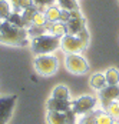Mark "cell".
<instances>
[{"label":"cell","instance_id":"9a60e30c","mask_svg":"<svg viewBox=\"0 0 119 124\" xmlns=\"http://www.w3.org/2000/svg\"><path fill=\"white\" fill-rule=\"evenodd\" d=\"M103 74H105L108 86H119V70L118 69L110 67V69H108Z\"/></svg>","mask_w":119,"mask_h":124},{"label":"cell","instance_id":"1f68e13d","mask_svg":"<svg viewBox=\"0 0 119 124\" xmlns=\"http://www.w3.org/2000/svg\"><path fill=\"white\" fill-rule=\"evenodd\" d=\"M1 24H3V20L0 19V30H1Z\"/></svg>","mask_w":119,"mask_h":124},{"label":"cell","instance_id":"d4e9b609","mask_svg":"<svg viewBox=\"0 0 119 124\" xmlns=\"http://www.w3.org/2000/svg\"><path fill=\"white\" fill-rule=\"evenodd\" d=\"M37 12V7H32V9H26L22 12V16H23V20L26 26L29 27V26L32 24V19H33V16H35V13Z\"/></svg>","mask_w":119,"mask_h":124},{"label":"cell","instance_id":"52a82bcc","mask_svg":"<svg viewBox=\"0 0 119 124\" xmlns=\"http://www.w3.org/2000/svg\"><path fill=\"white\" fill-rule=\"evenodd\" d=\"M17 97L16 96H6L0 97V124H7L13 114V108L16 106Z\"/></svg>","mask_w":119,"mask_h":124},{"label":"cell","instance_id":"f546056e","mask_svg":"<svg viewBox=\"0 0 119 124\" xmlns=\"http://www.w3.org/2000/svg\"><path fill=\"white\" fill-rule=\"evenodd\" d=\"M78 36L82 39V40H85L86 43H89V33H88V29H83V30H82Z\"/></svg>","mask_w":119,"mask_h":124},{"label":"cell","instance_id":"9c48e42d","mask_svg":"<svg viewBox=\"0 0 119 124\" xmlns=\"http://www.w3.org/2000/svg\"><path fill=\"white\" fill-rule=\"evenodd\" d=\"M99 100L103 108L113 101H119V86H106L99 91Z\"/></svg>","mask_w":119,"mask_h":124},{"label":"cell","instance_id":"4316f807","mask_svg":"<svg viewBox=\"0 0 119 124\" xmlns=\"http://www.w3.org/2000/svg\"><path fill=\"white\" fill-rule=\"evenodd\" d=\"M65 118H66V124H78V114L72 108L65 113Z\"/></svg>","mask_w":119,"mask_h":124},{"label":"cell","instance_id":"ba28073f","mask_svg":"<svg viewBox=\"0 0 119 124\" xmlns=\"http://www.w3.org/2000/svg\"><path fill=\"white\" fill-rule=\"evenodd\" d=\"M70 20L66 23V30H68V34H73V36H78L83 29H86V20L82 16L80 10H75L70 12Z\"/></svg>","mask_w":119,"mask_h":124},{"label":"cell","instance_id":"f1b7e54d","mask_svg":"<svg viewBox=\"0 0 119 124\" xmlns=\"http://www.w3.org/2000/svg\"><path fill=\"white\" fill-rule=\"evenodd\" d=\"M70 19L72 17H70V12H69V10H62V12H60V22H62V23L66 24Z\"/></svg>","mask_w":119,"mask_h":124},{"label":"cell","instance_id":"4fadbf2b","mask_svg":"<svg viewBox=\"0 0 119 124\" xmlns=\"http://www.w3.org/2000/svg\"><path fill=\"white\" fill-rule=\"evenodd\" d=\"M90 86L92 88H95L96 91H100L102 88H105L108 86L106 84V78H105V74L103 73H96L90 77Z\"/></svg>","mask_w":119,"mask_h":124},{"label":"cell","instance_id":"d6986e66","mask_svg":"<svg viewBox=\"0 0 119 124\" xmlns=\"http://www.w3.org/2000/svg\"><path fill=\"white\" fill-rule=\"evenodd\" d=\"M115 118H112L105 110H96L95 111V121L96 124H112Z\"/></svg>","mask_w":119,"mask_h":124},{"label":"cell","instance_id":"484cf974","mask_svg":"<svg viewBox=\"0 0 119 124\" xmlns=\"http://www.w3.org/2000/svg\"><path fill=\"white\" fill-rule=\"evenodd\" d=\"M78 124H96V121H95V110H93L92 113H88V114L82 116V117L78 120Z\"/></svg>","mask_w":119,"mask_h":124},{"label":"cell","instance_id":"cb8c5ba5","mask_svg":"<svg viewBox=\"0 0 119 124\" xmlns=\"http://www.w3.org/2000/svg\"><path fill=\"white\" fill-rule=\"evenodd\" d=\"M46 24H48V20H46L43 12L37 10L35 13V16H33V19H32V24L30 26H46Z\"/></svg>","mask_w":119,"mask_h":124},{"label":"cell","instance_id":"8992f818","mask_svg":"<svg viewBox=\"0 0 119 124\" xmlns=\"http://www.w3.org/2000/svg\"><path fill=\"white\" fill-rule=\"evenodd\" d=\"M96 104H98V99L93 96H80L79 99L72 101V110L76 113L78 116H85L88 113H92L95 110Z\"/></svg>","mask_w":119,"mask_h":124},{"label":"cell","instance_id":"d6a6232c","mask_svg":"<svg viewBox=\"0 0 119 124\" xmlns=\"http://www.w3.org/2000/svg\"><path fill=\"white\" fill-rule=\"evenodd\" d=\"M14 1H17V0H10V3H14Z\"/></svg>","mask_w":119,"mask_h":124},{"label":"cell","instance_id":"4dcf8cb0","mask_svg":"<svg viewBox=\"0 0 119 124\" xmlns=\"http://www.w3.org/2000/svg\"><path fill=\"white\" fill-rule=\"evenodd\" d=\"M112 124H119V120H113V123Z\"/></svg>","mask_w":119,"mask_h":124},{"label":"cell","instance_id":"e0dca14e","mask_svg":"<svg viewBox=\"0 0 119 124\" xmlns=\"http://www.w3.org/2000/svg\"><path fill=\"white\" fill-rule=\"evenodd\" d=\"M12 7H13V12L22 13L26 9H32V7H36V6L33 3V0H17V1L12 3Z\"/></svg>","mask_w":119,"mask_h":124},{"label":"cell","instance_id":"6da1fadb","mask_svg":"<svg viewBox=\"0 0 119 124\" xmlns=\"http://www.w3.org/2000/svg\"><path fill=\"white\" fill-rule=\"evenodd\" d=\"M0 43L9 44V46H19V47L29 46L30 39L27 34V29L13 26L7 20H3L1 30H0Z\"/></svg>","mask_w":119,"mask_h":124},{"label":"cell","instance_id":"3957f363","mask_svg":"<svg viewBox=\"0 0 119 124\" xmlns=\"http://www.w3.org/2000/svg\"><path fill=\"white\" fill-rule=\"evenodd\" d=\"M59 60L55 54H42L36 56L35 59V69L42 76H53L58 71Z\"/></svg>","mask_w":119,"mask_h":124},{"label":"cell","instance_id":"30bf717a","mask_svg":"<svg viewBox=\"0 0 119 124\" xmlns=\"http://www.w3.org/2000/svg\"><path fill=\"white\" fill-rule=\"evenodd\" d=\"M48 111H58V113H66L72 108V100H60L50 97L46 103Z\"/></svg>","mask_w":119,"mask_h":124},{"label":"cell","instance_id":"ffe728a7","mask_svg":"<svg viewBox=\"0 0 119 124\" xmlns=\"http://www.w3.org/2000/svg\"><path fill=\"white\" fill-rule=\"evenodd\" d=\"M48 33V27L46 26H29L27 27V34H29V39L37 37V36H42V34H46Z\"/></svg>","mask_w":119,"mask_h":124},{"label":"cell","instance_id":"603a6c76","mask_svg":"<svg viewBox=\"0 0 119 124\" xmlns=\"http://www.w3.org/2000/svg\"><path fill=\"white\" fill-rule=\"evenodd\" d=\"M105 111L115 120H119V101H113L105 107Z\"/></svg>","mask_w":119,"mask_h":124},{"label":"cell","instance_id":"5bb4252c","mask_svg":"<svg viewBox=\"0 0 119 124\" xmlns=\"http://www.w3.org/2000/svg\"><path fill=\"white\" fill-rule=\"evenodd\" d=\"M52 97L53 99H60V100H70V93L69 88L65 84H58L52 91Z\"/></svg>","mask_w":119,"mask_h":124},{"label":"cell","instance_id":"8fae6325","mask_svg":"<svg viewBox=\"0 0 119 124\" xmlns=\"http://www.w3.org/2000/svg\"><path fill=\"white\" fill-rule=\"evenodd\" d=\"M48 27V31L50 34L56 36V37L62 39L65 34H68V30H66V24L62 23V22H56V23H48L46 24Z\"/></svg>","mask_w":119,"mask_h":124},{"label":"cell","instance_id":"7a4b0ae2","mask_svg":"<svg viewBox=\"0 0 119 124\" xmlns=\"http://www.w3.org/2000/svg\"><path fill=\"white\" fill-rule=\"evenodd\" d=\"M30 47H32L36 56L52 54V51H55L60 47V39L50 34V33H46V34H42V36L32 39L30 40Z\"/></svg>","mask_w":119,"mask_h":124},{"label":"cell","instance_id":"277c9868","mask_svg":"<svg viewBox=\"0 0 119 124\" xmlns=\"http://www.w3.org/2000/svg\"><path fill=\"white\" fill-rule=\"evenodd\" d=\"M65 66H66L68 71L72 73V74H85V73H88L89 69H90V66H89L88 60L85 59L83 56L76 54V53L66 54Z\"/></svg>","mask_w":119,"mask_h":124},{"label":"cell","instance_id":"2e32d148","mask_svg":"<svg viewBox=\"0 0 119 124\" xmlns=\"http://www.w3.org/2000/svg\"><path fill=\"white\" fill-rule=\"evenodd\" d=\"M46 120H48V124H66L65 113L48 111V114H46Z\"/></svg>","mask_w":119,"mask_h":124},{"label":"cell","instance_id":"83f0119b","mask_svg":"<svg viewBox=\"0 0 119 124\" xmlns=\"http://www.w3.org/2000/svg\"><path fill=\"white\" fill-rule=\"evenodd\" d=\"M55 1H56V0H33L35 6L37 7V10L43 9V7H49V6H53V3H55Z\"/></svg>","mask_w":119,"mask_h":124},{"label":"cell","instance_id":"ac0fdd59","mask_svg":"<svg viewBox=\"0 0 119 124\" xmlns=\"http://www.w3.org/2000/svg\"><path fill=\"white\" fill-rule=\"evenodd\" d=\"M12 12H13L12 3L9 0H0V19L7 20L9 16L12 14Z\"/></svg>","mask_w":119,"mask_h":124},{"label":"cell","instance_id":"7c38bea8","mask_svg":"<svg viewBox=\"0 0 119 124\" xmlns=\"http://www.w3.org/2000/svg\"><path fill=\"white\" fill-rule=\"evenodd\" d=\"M60 12H62V9L59 6H49L43 12V14L46 17L48 23H56V22H60Z\"/></svg>","mask_w":119,"mask_h":124},{"label":"cell","instance_id":"5b68a950","mask_svg":"<svg viewBox=\"0 0 119 124\" xmlns=\"http://www.w3.org/2000/svg\"><path fill=\"white\" fill-rule=\"evenodd\" d=\"M60 47L63 49V51H65L66 54H72V53L80 54L82 51L86 50L88 43H86L85 40H82L79 36L65 34L63 37L60 39Z\"/></svg>","mask_w":119,"mask_h":124},{"label":"cell","instance_id":"7402d4cb","mask_svg":"<svg viewBox=\"0 0 119 124\" xmlns=\"http://www.w3.org/2000/svg\"><path fill=\"white\" fill-rule=\"evenodd\" d=\"M7 22L12 23L13 26L27 29V26H26V23H24V20H23V16H22V13H19V12H12V14H10L9 19H7Z\"/></svg>","mask_w":119,"mask_h":124},{"label":"cell","instance_id":"44dd1931","mask_svg":"<svg viewBox=\"0 0 119 124\" xmlns=\"http://www.w3.org/2000/svg\"><path fill=\"white\" fill-rule=\"evenodd\" d=\"M59 7L62 10H69V12H75L79 10V3L78 0H56Z\"/></svg>","mask_w":119,"mask_h":124}]
</instances>
